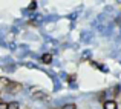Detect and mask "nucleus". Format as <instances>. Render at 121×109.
I'll use <instances>...</instances> for the list:
<instances>
[{
    "label": "nucleus",
    "instance_id": "1a4fd4ad",
    "mask_svg": "<svg viewBox=\"0 0 121 109\" xmlns=\"http://www.w3.org/2000/svg\"><path fill=\"white\" fill-rule=\"evenodd\" d=\"M8 109H23V104H22L20 100H17V98H12V100L8 101Z\"/></svg>",
    "mask_w": 121,
    "mask_h": 109
},
{
    "label": "nucleus",
    "instance_id": "20e7f679",
    "mask_svg": "<svg viewBox=\"0 0 121 109\" xmlns=\"http://www.w3.org/2000/svg\"><path fill=\"white\" fill-rule=\"evenodd\" d=\"M89 65L92 66V68H95L97 71H100V72H103V74H107V72H110V68L106 65V63H103V62H95V60H91L89 62Z\"/></svg>",
    "mask_w": 121,
    "mask_h": 109
},
{
    "label": "nucleus",
    "instance_id": "6e6552de",
    "mask_svg": "<svg viewBox=\"0 0 121 109\" xmlns=\"http://www.w3.org/2000/svg\"><path fill=\"white\" fill-rule=\"evenodd\" d=\"M9 83H11V78H9L8 75H0V91H6V88L9 86Z\"/></svg>",
    "mask_w": 121,
    "mask_h": 109
},
{
    "label": "nucleus",
    "instance_id": "f8f14e48",
    "mask_svg": "<svg viewBox=\"0 0 121 109\" xmlns=\"http://www.w3.org/2000/svg\"><path fill=\"white\" fill-rule=\"evenodd\" d=\"M0 109H8V100L0 97Z\"/></svg>",
    "mask_w": 121,
    "mask_h": 109
},
{
    "label": "nucleus",
    "instance_id": "f257e3e1",
    "mask_svg": "<svg viewBox=\"0 0 121 109\" xmlns=\"http://www.w3.org/2000/svg\"><path fill=\"white\" fill-rule=\"evenodd\" d=\"M29 98L32 101H35V103H48V101H51V94H48L44 89L41 88H31L29 91Z\"/></svg>",
    "mask_w": 121,
    "mask_h": 109
},
{
    "label": "nucleus",
    "instance_id": "f03ea898",
    "mask_svg": "<svg viewBox=\"0 0 121 109\" xmlns=\"http://www.w3.org/2000/svg\"><path fill=\"white\" fill-rule=\"evenodd\" d=\"M25 91V85L22 82H17V80H11V83H9V86L6 88V91H3L2 94H8L11 95V97H17V95H22Z\"/></svg>",
    "mask_w": 121,
    "mask_h": 109
},
{
    "label": "nucleus",
    "instance_id": "9b49d317",
    "mask_svg": "<svg viewBox=\"0 0 121 109\" xmlns=\"http://www.w3.org/2000/svg\"><path fill=\"white\" fill-rule=\"evenodd\" d=\"M39 5H40L39 2H29V3H28L26 11H29V12H37V9H39Z\"/></svg>",
    "mask_w": 121,
    "mask_h": 109
},
{
    "label": "nucleus",
    "instance_id": "0eeeda50",
    "mask_svg": "<svg viewBox=\"0 0 121 109\" xmlns=\"http://www.w3.org/2000/svg\"><path fill=\"white\" fill-rule=\"evenodd\" d=\"M103 109H120V103L117 100H107L101 104Z\"/></svg>",
    "mask_w": 121,
    "mask_h": 109
},
{
    "label": "nucleus",
    "instance_id": "9d476101",
    "mask_svg": "<svg viewBox=\"0 0 121 109\" xmlns=\"http://www.w3.org/2000/svg\"><path fill=\"white\" fill-rule=\"evenodd\" d=\"M60 109H80V104L77 101H69V103H65Z\"/></svg>",
    "mask_w": 121,
    "mask_h": 109
},
{
    "label": "nucleus",
    "instance_id": "39448f33",
    "mask_svg": "<svg viewBox=\"0 0 121 109\" xmlns=\"http://www.w3.org/2000/svg\"><path fill=\"white\" fill-rule=\"evenodd\" d=\"M78 62H91L92 57H94V51L91 49V48H84V49L80 51V54H78Z\"/></svg>",
    "mask_w": 121,
    "mask_h": 109
},
{
    "label": "nucleus",
    "instance_id": "ddd939ff",
    "mask_svg": "<svg viewBox=\"0 0 121 109\" xmlns=\"http://www.w3.org/2000/svg\"><path fill=\"white\" fill-rule=\"evenodd\" d=\"M118 63H120V65H121V60H118Z\"/></svg>",
    "mask_w": 121,
    "mask_h": 109
},
{
    "label": "nucleus",
    "instance_id": "423d86ee",
    "mask_svg": "<svg viewBox=\"0 0 121 109\" xmlns=\"http://www.w3.org/2000/svg\"><path fill=\"white\" fill-rule=\"evenodd\" d=\"M54 60H55V57H54L51 52H43V54H40V60L39 62L41 63V65H44V66H52Z\"/></svg>",
    "mask_w": 121,
    "mask_h": 109
},
{
    "label": "nucleus",
    "instance_id": "7ed1b4c3",
    "mask_svg": "<svg viewBox=\"0 0 121 109\" xmlns=\"http://www.w3.org/2000/svg\"><path fill=\"white\" fill-rule=\"evenodd\" d=\"M95 31L94 29H83L80 31V34H78V41L83 45H91V43H94V40H95Z\"/></svg>",
    "mask_w": 121,
    "mask_h": 109
}]
</instances>
